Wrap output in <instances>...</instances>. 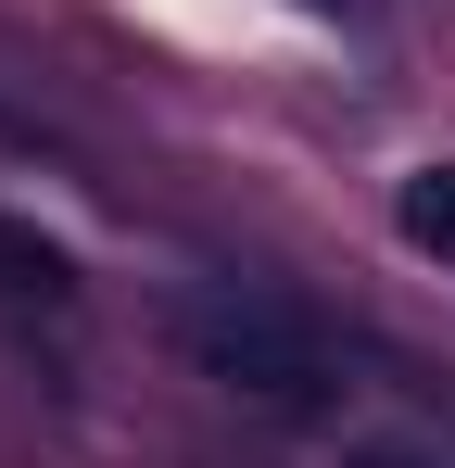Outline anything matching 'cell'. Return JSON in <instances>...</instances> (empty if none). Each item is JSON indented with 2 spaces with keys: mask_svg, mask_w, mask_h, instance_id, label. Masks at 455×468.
I'll use <instances>...</instances> for the list:
<instances>
[{
  "mask_svg": "<svg viewBox=\"0 0 455 468\" xmlns=\"http://www.w3.org/2000/svg\"><path fill=\"white\" fill-rule=\"evenodd\" d=\"M392 216H405V240H418V253H455V165H418Z\"/></svg>",
  "mask_w": 455,
  "mask_h": 468,
  "instance_id": "cell-3",
  "label": "cell"
},
{
  "mask_svg": "<svg viewBox=\"0 0 455 468\" xmlns=\"http://www.w3.org/2000/svg\"><path fill=\"white\" fill-rule=\"evenodd\" d=\"M0 292H13V304H64V292H76L64 240H38V229H13V216H0Z\"/></svg>",
  "mask_w": 455,
  "mask_h": 468,
  "instance_id": "cell-2",
  "label": "cell"
},
{
  "mask_svg": "<svg viewBox=\"0 0 455 468\" xmlns=\"http://www.w3.org/2000/svg\"><path fill=\"white\" fill-rule=\"evenodd\" d=\"M177 342H190V367L228 380L240 405H279V418H316V405H329V355H316V329L279 316L266 292H228V279L177 292Z\"/></svg>",
  "mask_w": 455,
  "mask_h": 468,
  "instance_id": "cell-1",
  "label": "cell"
}]
</instances>
